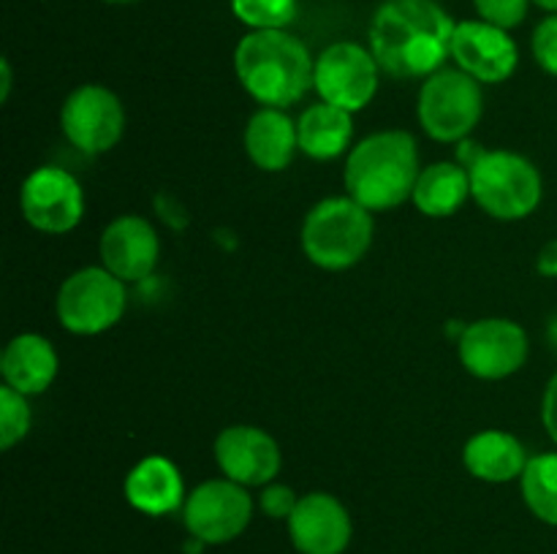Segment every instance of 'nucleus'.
<instances>
[{"mask_svg": "<svg viewBox=\"0 0 557 554\" xmlns=\"http://www.w3.org/2000/svg\"><path fill=\"white\" fill-rule=\"evenodd\" d=\"M455 27L435 0H384L370 20V52L395 79H428L451 58Z\"/></svg>", "mask_w": 557, "mask_h": 554, "instance_id": "f257e3e1", "label": "nucleus"}, {"mask_svg": "<svg viewBox=\"0 0 557 554\" xmlns=\"http://www.w3.org/2000/svg\"><path fill=\"white\" fill-rule=\"evenodd\" d=\"M315 58L288 30H250L234 49V74L261 106L286 109L313 87Z\"/></svg>", "mask_w": 557, "mask_h": 554, "instance_id": "f03ea898", "label": "nucleus"}, {"mask_svg": "<svg viewBox=\"0 0 557 554\" xmlns=\"http://www.w3.org/2000/svg\"><path fill=\"white\" fill-rule=\"evenodd\" d=\"M417 139L408 130H379L348 152V196L370 212L395 210L413 196L419 179Z\"/></svg>", "mask_w": 557, "mask_h": 554, "instance_id": "7ed1b4c3", "label": "nucleus"}, {"mask_svg": "<svg viewBox=\"0 0 557 554\" xmlns=\"http://www.w3.org/2000/svg\"><path fill=\"white\" fill-rule=\"evenodd\" d=\"M373 212L351 196L324 199L302 223V250L315 266L343 272L357 266L373 244Z\"/></svg>", "mask_w": 557, "mask_h": 554, "instance_id": "20e7f679", "label": "nucleus"}, {"mask_svg": "<svg viewBox=\"0 0 557 554\" xmlns=\"http://www.w3.org/2000/svg\"><path fill=\"white\" fill-rule=\"evenodd\" d=\"M468 172H471V199L495 221H522L542 204V174L520 152H482L468 166Z\"/></svg>", "mask_w": 557, "mask_h": 554, "instance_id": "39448f33", "label": "nucleus"}, {"mask_svg": "<svg viewBox=\"0 0 557 554\" xmlns=\"http://www.w3.org/2000/svg\"><path fill=\"white\" fill-rule=\"evenodd\" d=\"M419 125L444 144L466 141L484 112L482 81L460 68H441L428 76L419 90Z\"/></svg>", "mask_w": 557, "mask_h": 554, "instance_id": "423d86ee", "label": "nucleus"}, {"mask_svg": "<svg viewBox=\"0 0 557 554\" xmlns=\"http://www.w3.org/2000/svg\"><path fill=\"white\" fill-rule=\"evenodd\" d=\"M125 282L107 266H82L69 275L54 299L60 326L71 335L92 337L112 329L125 313Z\"/></svg>", "mask_w": 557, "mask_h": 554, "instance_id": "0eeeda50", "label": "nucleus"}, {"mask_svg": "<svg viewBox=\"0 0 557 554\" xmlns=\"http://www.w3.org/2000/svg\"><path fill=\"white\" fill-rule=\"evenodd\" d=\"M381 65L370 47L357 41H335L315 58L313 87L321 101L359 112L379 92Z\"/></svg>", "mask_w": 557, "mask_h": 554, "instance_id": "6e6552de", "label": "nucleus"}, {"mask_svg": "<svg viewBox=\"0 0 557 554\" xmlns=\"http://www.w3.org/2000/svg\"><path fill=\"white\" fill-rule=\"evenodd\" d=\"M253 516L248 487L232 478H212L199 483L185 498L183 519L190 538L201 543H228L245 532Z\"/></svg>", "mask_w": 557, "mask_h": 554, "instance_id": "1a4fd4ad", "label": "nucleus"}, {"mask_svg": "<svg viewBox=\"0 0 557 554\" xmlns=\"http://www.w3.org/2000/svg\"><path fill=\"white\" fill-rule=\"evenodd\" d=\"M60 128L79 152L103 155L123 139V101L103 85L76 87L60 109Z\"/></svg>", "mask_w": 557, "mask_h": 554, "instance_id": "9d476101", "label": "nucleus"}, {"mask_svg": "<svg viewBox=\"0 0 557 554\" xmlns=\"http://www.w3.org/2000/svg\"><path fill=\"white\" fill-rule=\"evenodd\" d=\"M22 215L41 234H69L85 215V190L79 179L60 166H38L20 190Z\"/></svg>", "mask_w": 557, "mask_h": 554, "instance_id": "9b49d317", "label": "nucleus"}, {"mask_svg": "<svg viewBox=\"0 0 557 554\" xmlns=\"http://www.w3.org/2000/svg\"><path fill=\"white\" fill-rule=\"evenodd\" d=\"M457 351L473 378L504 380L528 362V335L509 318H482L466 326Z\"/></svg>", "mask_w": 557, "mask_h": 554, "instance_id": "f8f14e48", "label": "nucleus"}, {"mask_svg": "<svg viewBox=\"0 0 557 554\" xmlns=\"http://www.w3.org/2000/svg\"><path fill=\"white\" fill-rule=\"evenodd\" d=\"M451 60L482 85H500L511 79L520 63V49L509 30L484 20L457 22L451 36Z\"/></svg>", "mask_w": 557, "mask_h": 554, "instance_id": "ddd939ff", "label": "nucleus"}, {"mask_svg": "<svg viewBox=\"0 0 557 554\" xmlns=\"http://www.w3.org/2000/svg\"><path fill=\"white\" fill-rule=\"evenodd\" d=\"M215 462L223 476L243 487H267L281 473L283 454L277 440L261 427L234 424L215 438Z\"/></svg>", "mask_w": 557, "mask_h": 554, "instance_id": "4468645a", "label": "nucleus"}, {"mask_svg": "<svg viewBox=\"0 0 557 554\" xmlns=\"http://www.w3.org/2000/svg\"><path fill=\"white\" fill-rule=\"evenodd\" d=\"M101 266L123 282H141L156 272L161 259V239L150 221L139 215H120L103 228L98 242Z\"/></svg>", "mask_w": 557, "mask_h": 554, "instance_id": "2eb2a0df", "label": "nucleus"}, {"mask_svg": "<svg viewBox=\"0 0 557 554\" xmlns=\"http://www.w3.org/2000/svg\"><path fill=\"white\" fill-rule=\"evenodd\" d=\"M351 516L330 492L302 494L288 516V536L299 554H343L351 543Z\"/></svg>", "mask_w": 557, "mask_h": 554, "instance_id": "dca6fc26", "label": "nucleus"}, {"mask_svg": "<svg viewBox=\"0 0 557 554\" xmlns=\"http://www.w3.org/2000/svg\"><path fill=\"white\" fill-rule=\"evenodd\" d=\"M0 375H3V383L20 394H41L58 378V351L47 337L36 331H22L5 342L0 353Z\"/></svg>", "mask_w": 557, "mask_h": 554, "instance_id": "f3484780", "label": "nucleus"}, {"mask_svg": "<svg viewBox=\"0 0 557 554\" xmlns=\"http://www.w3.org/2000/svg\"><path fill=\"white\" fill-rule=\"evenodd\" d=\"M125 500L147 516H166L185 505V483L180 467L166 456H145L131 467L123 483Z\"/></svg>", "mask_w": 557, "mask_h": 554, "instance_id": "a211bd4d", "label": "nucleus"}, {"mask_svg": "<svg viewBox=\"0 0 557 554\" xmlns=\"http://www.w3.org/2000/svg\"><path fill=\"white\" fill-rule=\"evenodd\" d=\"M297 150V123L283 109L261 106L245 125V152L261 172L288 168Z\"/></svg>", "mask_w": 557, "mask_h": 554, "instance_id": "6ab92c4d", "label": "nucleus"}, {"mask_svg": "<svg viewBox=\"0 0 557 554\" xmlns=\"http://www.w3.org/2000/svg\"><path fill=\"white\" fill-rule=\"evenodd\" d=\"M528 451L520 438L504 429H484L476 432L462 449V462L473 478L487 483L515 481L525 473Z\"/></svg>", "mask_w": 557, "mask_h": 554, "instance_id": "aec40b11", "label": "nucleus"}, {"mask_svg": "<svg viewBox=\"0 0 557 554\" xmlns=\"http://www.w3.org/2000/svg\"><path fill=\"white\" fill-rule=\"evenodd\" d=\"M351 112L326 101L308 106L297 119L299 150L313 161H332V158L343 155L351 144Z\"/></svg>", "mask_w": 557, "mask_h": 554, "instance_id": "412c9836", "label": "nucleus"}, {"mask_svg": "<svg viewBox=\"0 0 557 554\" xmlns=\"http://www.w3.org/2000/svg\"><path fill=\"white\" fill-rule=\"evenodd\" d=\"M471 196V172L455 161H441L422 168L413 188V206L424 217H449Z\"/></svg>", "mask_w": 557, "mask_h": 554, "instance_id": "4be33fe9", "label": "nucleus"}, {"mask_svg": "<svg viewBox=\"0 0 557 554\" xmlns=\"http://www.w3.org/2000/svg\"><path fill=\"white\" fill-rule=\"evenodd\" d=\"M522 500L536 519L557 527V451L536 454L528 459L520 476Z\"/></svg>", "mask_w": 557, "mask_h": 554, "instance_id": "5701e85b", "label": "nucleus"}, {"mask_svg": "<svg viewBox=\"0 0 557 554\" xmlns=\"http://www.w3.org/2000/svg\"><path fill=\"white\" fill-rule=\"evenodd\" d=\"M232 14L250 30H286L297 20V0H228Z\"/></svg>", "mask_w": 557, "mask_h": 554, "instance_id": "b1692460", "label": "nucleus"}, {"mask_svg": "<svg viewBox=\"0 0 557 554\" xmlns=\"http://www.w3.org/2000/svg\"><path fill=\"white\" fill-rule=\"evenodd\" d=\"M33 413L27 396L11 386H0V449L11 451L30 432Z\"/></svg>", "mask_w": 557, "mask_h": 554, "instance_id": "393cba45", "label": "nucleus"}, {"mask_svg": "<svg viewBox=\"0 0 557 554\" xmlns=\"http://www.w3.org/2000/svg\"><path fill=\"white\" fill-rule=\"evenodd\" d=\"M533 0H473L479 20L498 25L504 30L522 25Z\"/></svg>", "mask_w": 557, "mask_h": 554, "instance_id": "a878e982", "label": "nucleus"}, {"mask_svg": "<svg viewBox=\"0 0 557 554\" xmlns=\"http://www.w3.org/2000/svg\"><path fill=\"white\" fill-rule=\"evenodd\" d=\"M531 49L536 63L542 65L547 74L557 76V14H547L539 22L531 38Z\"/></svg>", "mask_w": 557, "mask_h": 554, "instance_id": "bb28decb", "label": "nucleus"}, {"mask_svg": "<svg viewBox=\"0 0 557 554\" xmlns=\"http://www.w3.org/2000/svg\"><path fill=\"white\" fill-rule=\"evenodd\" d=\"M261 511H264L270 519H286L294 514V508H297L299 498L294 494L292 487H286V483H267L264 489H261Z\"/></svg>", "mask_w": 557, "mask_h": 554, "instance_id": "cd10ccee", "label": "nucleus"}, {"mask_svg": "<svg viewBox=\"0 0 557 554\" xmlns=\"http://www.w3.org/2000/svg\"><path fill=\"white\" fill-rule=\"evenodd\" d=\"M542 421H544V429H547L549 440L557 445V373L549 378L547 389H544Z\"/></svg>", "mask_w": 557, "mask_h": 554, "instance_id": "c85d7f7f", "label": "nucleus"}, {"mask_svg": "<svg viewBox=\"0 0 557 554\" xmlns=\"http://www.w3.org/2000/svg\"><path fill=\"white\" fill-rule=\"evenodd\" d=\"M536 269L542 272L544 277H555L557 280V239H549L536 255Z\"/></svg>", "mask_w": 557, "mask_h": 554, "instance_id": "c756f323", "label": "nucleus"}, {"mask_svg": "<svg viewBox=\"0 0 557 554\" xmlns=\"http://www.w3.org/2000/svg\"><path fill=\"white\" fill-rule=\"evenodd\" d=\"M11 96V63L9 60H0V101H9Z\"/></svg>", "mask_w": 557, "mask_h": 554, "instance_id": "7c9ffc66", "label": "nucleus"}, {"mask_svg": "<svg viewBox=\"0 0 557 554\" xmlns=\"http://www.w3.org/2000/svg\"><path fill=\"white\" fill-rule=\"evenodd\" d=\"M533 5H539L547 14H557V0H533Z\"/></svg>", "mask_w": 557, "mask_h": 554, "instance_id": "2f4dec72", "label": "nucleus"}, {"mask_svg": "<svg viewBox=\"0 0 557 554\" xmlns=\"http://www.w3.org/2000/svg\"><path fill=\"white\" fill-rule=\"evenodd\" d=\"M549 342H553V348L557 351V318H553V324H549Z\"/></svg>", "mask_w": 557, "mask_h": 554, "instance_id": "473e14b6", "label": "nucleus"}, {"mask_svg": "<svg viewBox=\"0 0 557 554\" xmlns=\"http://www.w3.org/2000/svg\"><path fill=\"white\" fill-rule=\"evenodd\" d=\"M103 3H114V5H125V3H136V0H103Z\"/></svg>", "mask_w": 557, "mask_h": 554, "instance_id": "72a5a7b5", "label": "nucleus"}]
</instances>
